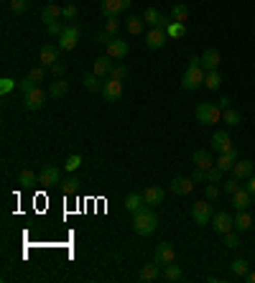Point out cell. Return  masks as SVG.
<instances>
[{
  "label": "cell",
  "instance_id": "cell-39",
  "mask_svg": "<svg viewBox=\"0 0 255 283\" xmlns=\"http://www.w3.org/2000/svg\"><path fill=\"white\" fill-rule=\"evenodd\" d=\"M232 273H235L237 278H245V275L250 273V268H247V260H242V258H240V260H235V263H232Z\"/></svg>",
  "mask_w": 255,
  "mask_h": 283
},
{
  "label": "cell",
  "instance_id": "cell-11",
  "mask_svg": "<svg viewBox=\"0 0 255 283\" xmlns=\"http://www.w3.org/2000/svg\"><path fill=\"white\" fill-rule=\"evenodd\" d=\"M143 21H146L151 29H166V26L171 23V16H163V13H158L156 8H146Z\"/></svg>",
  "mask_w": 255,
  "mask_h": 283
},
{
  "label": "cell",
  "instance_id": "cell-29",
  "mask_svg": "<svg viewBox=\"0 0 255 283\" xmlns=\"http://www.w3.org/2000/svg\"><path fill=\"white\" fill-rule=\"evenodd\" d=\"M250 227H252V217L247 214V209H237V217H235V230L247 232Z\"/></svg>",
  "mask_w": 255,
  "mask_h": 283
},
{
  "label": "cell",
  "instance_id": "cell-14",
  "mask_svg": "<svg viewBox=\"0 0 255 283\" xmlns=\"http://www.w3.org/2000/svg\"><path fill=\"white\" fill-rule=\"evenodd\" d=\"M128 51H130V46H128V41H123V39H112L110 44H107V56H112V59H125L128 56Z\"/></svg>",
  "mask_w": 255,
  "mask_h": 283
},
{
  "label": "cell",
  "instance_id": "cell-56",
  "mask_svg": "<svg viewBox=\"0 0 255 283\" xmlns=\"http://www.w3.org/2000/svg\"><path fill=\"white\" fill-rule=\"evenodd\" d=\"M245 189H247V191H250V194L255 196V176H250V179H247V184H245Z\"/></svg>",
  "mask_w": 255,
  "mask_h": 283
},
{
  "label": "cell",
  "instance_id": "cell-48",
  "mask_svg": "<svg viewBox=\"0 0 255 283\" xmlns=\"http://www.w3.org/2000/svg\"><path fill=\"white\" fill-rule=\"evenodd\" d=\"M222 237H224V247H230V250H235V247L240 245V237H237L232 230H230L227 235H222Z\"/></svg>",
  "mask_w": 255,
  "mask_h": 283
},
{
  "label": "cell",
  "instance_id": "cell-32",
  "mask_svg": "<svg viewBox=\"0 0 255 283\" xmlns=\"http://www.w3.org/2000/svg\"><path fill=\"white\" fill-rule=\"evenodd\" d=\"M222 123H224V125H230V128H235V125H240V123H242V115H240L237 110L227 107V110L222 112Z\"/></svg>",
  "mask_w": 255,
  "mask_h": 283
},
{
  "label": "cell",
  "instance_id": "cell-2",
  "mask_svg": "<svg viewBox=\"0 0 255 283\" xmlns=\"http://www.w3.org/2000/svg\"><path fill=\"white\" fill-rule=\"evenodd\" d=\"M158 227V217L153 212V207H143L133 214V230L140 235V237H148L153 235V230Z\"/></svg>",
  "mask_w": 255,
  "mask_h": 283
},
{
  "label": "cell",
  "instance_id": "cell-6",
  "mask_svg": "<svg viewBox=\"0 0 255 283\" xmlns=\"http://www.w3.org/2000/svg\"><path fill=\"white\" fill-rule=\"evenodd\" d=\"M191 219L202 227V224H209L212 222V204L204 199V202H196L194 207H191Z\"/></svg>",
  "mask_w": 255,
  "mask_h": 283
},
{
  "label": "cell",
  "instance_id": "cell-60",
  "mask_svg": "<svg viewBox=\"0 0 255 283\" xmlns=\"http://www.w3.org/2000/svg\"><path fill=\"white\" fill-rule=\"evenodd\" d=\"M49 3H56V0H49Z\"/></svg>",
  "mask_w": 255,
  "mask_h": 283
},
{
  "label": "cell",
  "instance_id": "cell-54",
  "mask_svg": "<svg viewBox=\"0 0 255 283\" xmlns=\"http://www.w3.org/2000/svg\"><path fill=\"white\" fill-rule=\"evenodd\" d=\"M191 181H194V184H202V181H207V171H204V168H194V174H191Z\"/></svg>",
  "mask_w": 255,
  "mask_h": 283
},
{
  "label": "cell",
  "instance_id": "cell-19",
  "mask_svg": "<svg viewBox=\"0 0 255 283\" xmlns=\"http://www.w3.org/2000/svg\"><path fill=\"white\" fill-rule=\"evenodd\" d=\"M92 72H95L97 77H110V72H112V56H107V54L97 56L95 64H92Z\"/></svg>",
  "mask_w": 255,
  "mask_h": 283
},
{
  "label": "cell",
  "instance_id": "cell-42",
  "mask_svg": "<svg viewBox=\"0 0 255 283\" xmlns=\"http://www.w3.org/2000/svg\"><path fill=\"white\" fill-rule=\"evenodd\" d=\"M222 174H224L222 168L212 166V168H207V181H209V184H219V181H222Z\"/></svg>",
  "mask_w": 255,
  "mask_h": 283
},
{
  "label": "cell",
  "instance_id": "cell-22",
  "mask_svg": "<svg viewBox=\"0 0 255 283\" xmlns=\"http://www.w3.org/2000/svg\"><path fill=\"white\" fill-rule=\"evenodd\" d=\"M235 163H237V151H232V153H219V158L214 161V166H217V168H222L224 174H227V171H232V168H235Z\"/></svg>",
  "mask_w": 255,
  "mask_h": 283
},
{
  "label": "cell",
  "instance_id": "cell-15",
  "mask_svg": "<svg viewBox=\"0 0 255 283\" xmlns=\"http://www.w3.org/2000/svg\"><path fill=\"white\" fill-rule=\"evenodd\" d=\"M176 196H186V194H191L194 191V181H191V176L189 179H184V176H176V179H171V186H168Z\"/></svg>",
  "mask_w": 255,
  "mask_h": 283
},
{
  "label": "cell",
  "instance_id": "cell-12",
  "mask_svg": "<svg viewBox=\"0 0 255 283\" xmlns=\"http://www.w3.org/2000/svg\"><path fill=\"white\" fill-rule=\"evenodd\" d=\"M23 105H26V110H41L44 105H46V92L44 90H31L29 95H23Z\"/></svg>",
  "mask_w": 255,
  "mask_h": 283
},
{
  "label": "cell",
  "instance_id": "cell-31",
  "mask_svg": "<svg viewBox=\"0 0 255 283\" xmlns=\"http://www.w3.org/2000/svg\"><path fill=\"white\" fill-rule=\"evenodd\" d=\"M171 21H179V23H186L189 21V8L184 3H176L171 8Z\"/></svg>",
  "mask_w": 255,
  "mask_h": 283
},
{
  "label": "cell",
  "instance_id": "cell-18",
  "mask_svg": "<svg viewBox=\"0 0 255 283\" xmlns=\"http://www.w3.org/2000/svg\"><path fill=\"white\" fill-rule=\"evenodd\" d=\"M202 69L204 72H217L219 69V51L217 49H207L202 54Z\"/></svg>",
  "mask_w": 255,
  "mask_h": 283
},
{
  "label": "cell",
  "instance_id": "cell-7",
  "mask_svg": "<svg viewBox=\"0 0 255 283\" xmlns=\"http://www.w3.org/2000/svg\"><path fill=\"white\" fill-rule=\"evenodd\" d=\"M166 41H168L166 29H151V31H148V36H146V46H148L151 51L163 49V46H166Z\"/></svg>",
  "mask_w": 255,
  "mask_h": 283
},
{
  "label": "cell",
  "instance_id": "cell-46",
  "mask_svg": "<svg viewBox=\"0 0 255 283\" xmlns=\"http://www.w3.org/2000/svg\"><path fill=\"white\" fill-rule=\"evenodd\" d=\"M112 39H115V36H112V34H110V31H105V29H102V31H97V34H95V44H105V46H107V44H110V41H112Z\"/></svg>",
  "mask_w": 255,
  "mask_h": 283
},
{
  "label": "cell",
  "instance_id": "cell-16",
  "mask_svg": "<svg viewBox=\"0 0 255 283\" xmlns=\"http://www.w3.org/2000/svg\"><path fill=\"white\" fill-rule=\"evenodd\" d=\"M59 46H51V44H44L41 46V51H39V62L44 64V67H51V64H56L59 62Z\"/></svg>",
  "mask_w": 255,
  "mask_h": 283
},
{
  "label": "cell",
  "instance_id": "cell-28",
  "mask_svg": "<svg viewBox=\"0 0 255 283\" xmlns=\"http://www.w3.org/2000/svg\"><path fill=\"white\" fill-rule=\"evenodd\" d=\"M143 207H148V204H146V199H143V194H135V191H133V194H128V196H125V209H128V212H133V214H135V212H138V209H143Z\"/></svg>",
  "mask_w": 255,
  "mask_h": 283
},
{
  "label": "cell",
  "instance_id": "cell-23",
  "mask_svg": "<svg viewBox=\"0 0 255 283\" xmlns=\"http://www.w3.org/2000/svg\"><path fill=\"white\" fill-rule=\"evenodd\" d=\"M252 171H255V163H252V161H237L235 168H232L235 179H240V181H242V179H250Z\"/></svg>",
  "mask_w": 255,
  "mask_h": 283
},
{
  "label": "cell",
  "instance_id": "cell-20",
  "mask_svg": "<svg viewBox=\"0 0 255 283\" xmlns=\"http://www.w3.org/2000/svg\"><path fill=\"white\" fill-rule=\"evenodd\" d=\"M156 260H158L161 265H168V263L176 260V252H174L171 242H158V247H156Z\"/></svg>",
  "mask_w": 255,
  "mask_h": 283
},
{
  "label": "cell",
  "instance_id": "cell-47",
  "mask_svg": "<svg viewBox=\"0 0 255 283\" xmlns=\"http://www.w3.org/2000/svg\"><path fill=\"white\" fill-rule=\"evenodd\" d=\"M18 90H21L23 95H29L31 90H36V82H34L31 77H26V79H18Z\"/></svg>",
  "mask_w": 255,
  "mask_h": 283
},
{
  "label": "cell",
  "instance_id": "cell-35",
  "mask_svg": "<svg viewBox=\"0 0 255 283\" xmlns=\"http://www.w3.org/2000/svg\"><path fill=\"white\" fill-rule=\"evenodd\" d=\"M219 84H222V74H219V72H207L204 87H207V90H219Z\"/></svg>",
  "mask_w": 255,
  "mask_h": 283
},
{
  "label": "cell",
  "instance_id": "cell-53",
  "mask_svg": "<svg viewBox=\"0 0 255 283\" xmlns=\"http://www.w3.org/2000/svg\"><path fill=\"white\" fill-rule=\"evenodd\" d=\"M217 196H219V189H217V184H209V186L204 189V199H207V202H214Z\"/></svg>",
  "mask_w": 255,
  "mask_h": 283
},
{
  "label": "cell",
  "instance_id": "cell-38",
  "mask_svg": "<svg viewBox=\"0 0 255 283\" xmlns=\"http://www.w3.org/2000/svg\"><path fill=\"white\" fill-rule=\"evenodd\" d=\"M62 189H64V194H77L79 191V179L77 176H67L62 181Z\"/></svg>",
  "mask_w": 255,
  "mask_h": 283
},
{
  "label": "cell",
  "instance_id": "cell-50",
  "mask_svg": "<svg viewBox=\"0 0 255 283\" xmlns=\"http://www.w3.org/2000/svg\"><path fill=\"white\" fill-rule=\"evenodd\" d=\"M118 29H120V21H118V16H112V18H107V21H105V31H110L112 36H118Z\"/></svg>",
  "mask_w": 255,
  "mask_h": 283
},
{
  "label": "cell",
  "instance_id": "cell-17",
  "mask_svg": "<svg viewBox=\"0 0 255 283\" xmlns=\"http://www.w3.org/2000/svg\"><path fill=\"white\" fill-rule=\"evenodd\" d=\"M158 268H161V263L153 258V263H146V265L140 268L138 280H140V283H153V280H158Z\"/></svg>",
  "mask_w": 255,
  "mask_h": 283
},
{
  "label": "cell",
  "instance_id": "cell-36",
  "mask_svg": "<svg viewBox=\"0 0 255 283\" xmlns=\"http://www.w3.org/2000/svg\"><path fill=\"white\" fill-rule=\"evenodd\" d=\"M36 181H39V176H36L31 168H23V171L18 174V184H21V186H34Z\"/></svg>",
  "mask_w": 255,
  "mask_h": 283
},
{
  "label": "cell",
  "instance_id": "cell-21",
  "mask_svg": "<svg viewBox=\"0 0 255 283\" xmlns=\"http://www.w3.org/2000/svg\"><path fill=\"white\" fill-rule=\"evenodd\" d=\"M191 161H194V166H196V168H204V171L214 166V161H212V156H209V151H202V148L191 153Z\"/></svg>",
  "mask_w": 255,
  "mask_h": 283
},
{
  "label": "cell",
  "instance_id": "cell-49",
  "mask_svg": "<svg viewBox=\"0 0 255 283\" xmlns=\"http://www.w3.org/2000/svg\"><path fill=\"white\" fill-rule=\"evenodd\" d=\"M77 13H79V11H77V6H74V3H67V6L62 8V16H64V18H69V21H74V18H77Z\"/></svg>",
  "mask_w": 255,
  "mask_h": 283
},
{
  "label": "cell",
  "instance_id": "cell-10",
  "mask_svg": "<svg viewBox=\"0 0 255 283\" xmlns=\"http://www.w3.org/2000/svg\"><path fill=\"white\" fill-rule=\"evenodd\" d=\"M212 227L217 235H227L235 227V217H230L227 212H217V214H212Z\"/></svg>",
  "mask_w": 255,
  "mask_h": 283
},
{
  "label": "cell",
  "instance_id": "cell-9",
  "mask_svg": "<svg viewBox=\"0 0 255 283\" xmlns=\"http://www.w3.org/2000/svg\"><path fill=\"white\" fill-rule=\"evenodd\" d=\"M212 148H214L217 153H232V151H237V148L232 146L227 130H217V133L212 135Z\"/></svg>",
  "mask_w": 255,
  "mask_h": 283
},
{
  "label": "cell",
  "instance_id": "cell-59",
  "mask_svg": "<svg viewBox=\"0 0 255 283\" xmlns=\"http://www.w3.org/2000/svg\"><path fill=\"white\" fill-rule=\"evenodd\" d=\"M67 3H74V0H67Z\"/></svg>",
  "mask_w": 255,
  "mask_h": 283
},
{
  "label": "cell",
  "instance_id": "cell-1",
  "mask_svg": "<svg viewBox=\"0 0 255 283\" xmlns=\"http://www.w3.org/2000/svg\"><path fill=\"white\" fill-rule=\"evenodd\" d=\"M204 77H207V72L202 69V56H191L189 59V67H186V72H184V77H181V87L184 90H199L202 84H204Z\"/></svg>",
  "mask_w": 255,
  "mask_h": 283
},
{
  "label": "cell",
  "instance_id": "cell-13",
  "mask_svg": "<svg viewBox=\"0 0 255 283\" xmlns=\"http://www.w3.org/2000/svg\"><path fill=\"white\" fill-rule=\"evenodd\" d=\"M59 181H62V171L56 166H44L39 171V184L41 186H56Z\"/></svg>",
  "mask_w": 255,
  "mask_h": 283
},
{
  "label": "cell",
  "instance_id": "cell-52",
  "mask_svg": "<svg viewBox=\"0 0 255 283\" xmlns=\"http://www.w3.org/2000/svg\"><path fill=\"white\" fill-rule=\"evenodd\" d=\"M29 77H31V79H34V82L39 84V82H44V77H46V69H44V67H34Z\"/></svg>",
  "mask_w": 255,
  "mask_h": 283
},
{
  "label": "cell",
  "instance_id": "cell-25",
  "mask_svg": "<svg viewBox=\"0 0 255 283\" xmlns=\"http://www.w3.org/2000/svg\"><path fill=\"white\" fill-rule=\"evenodd\" d=\"M250 202H252V194H250L245 186H240V191L232 194V207H235V209H247Z\"/></svg>",
  "mask_w": 255,
  "mask_h": 283
},
{
  "label": "cell",
  "instance_id": "cell-3",
  "mask_svg": "<svg viewBox=\"0 0 255 283\" xmlns=\"http://www.w3.org/2000/svg\"><path fill=\"white\" fill-rule=\"evenodd\" d=\"M196 120L202 123V125H217L219 120H222V110L217 107V105H212V102H202V105H196Z\"/></svg>",
  "mask_w": 255,
  "mask_h": 283
},
{
  "label": "cell",
  "instance_id": "cell-30",
  "mask_svg": "<svg viewBox=\"0 0 255 283\" xmlns=\"http://www.w3.org/2000/svg\"><path fill=\"white\" fill-rule=\"evenodd\" d=\"M166 34H168V39H184V36H186V23L171 21V23L166 26Z\"/></svg>",
  "mask_w": 255,
  "mask_h": 283
},
{
  "label": "cell",
  "instance_id": "cell-26",
  "mask_svg": "<svg viewBox=\"0 0 255 283\" xmlns=\"http://www.w3.org/2000/svg\"><path fill=\"white\" fill-rule=\"evenodd\" d=\"M59 18H64V16H62V8H59L56 3H49V6H44V11H41V21H46V23H54V21H59Z\"/></svg>",
  "mask_w": 255,
  "mask_h": 283
},
{
  "label": "cell",
  "instance_id": "cell-24",
  "mask_svg": "<svg viewBox=\"0 0 255 283\" xmlns=\"http://www.w3.org/2000/svg\"><path fill=\"white\" fill-rule=\"evenodd\" d=\"M143 199H146L148 207H158V204L163 202V189H161V186H148V189L143 191Z\"/></svg>",
  "mask_w": 255,
  "mask_h": 283
},
{
  "label": "cell",
  "instance_id": "cell-44",
  "mask_svg": "<svg viewBox=\"0 0 255 283\" xmlns=\"http://www.w3.org/2000/svg\"><path fill=\"white\" fill-rule=\"evenodd\" d=\"M110 77H112V79H118V82H123V79H128V67H123V64H118V67H112V72H110Z\"/></svg>",
  "mask_w": 255,
  "mask_h": 283
},
{
  "label": "cell",
  "instance_id": "cell-37",
  "mask_svg": "<svg viewBox=\"0 0 255 283\" xmlns=\"http://www.w3.org/2000/svg\"><path fill=\"white\" fill-rule=\"evenodd\" d=\"M163 278H166V280H179V278H181V265H176V263L163 265Z\"/></svg>",
  "mask_w": 255,
  "mask_h": 283
},
{
  "label": "cell",
  "instance_id": "cell-58",
  "mask_svg": "<svg viewBox=\"0 0 255 283\" xmlns=\"http://www.w3.org/2000/svg\"><path fill=\"white\" fill-rule=\"evenodd\" d=\"M245 278H247V280H250V283H255V270H250V273H247V275H245Z\"/></svg>",
  "mask_w": 255,
  "mask_h": 283
},
{
  "label": "cell",
  "instance_id": "cell-4",
  "mask_svg": "<svg viewBox=\"0 0 255 283\" xmlns=\"http://www.w3.org/2000/svg\"><path fill=\"white\" fill-rule=\"evenodd\" d=\"M77 44H79V29H77V26H67L64 34L56 39V46H59L62 51H74Z\"/></svg>",
  "mask_w": 255,
  "mask_h": 283
},
{
  "label": "cell",
  "instance_id": "cell-51",
  "mask_svg": "<svg viewBox=\"0 0 255 283\" xmlns=\"http://www.w3.org/2000/svg\"><path fill=\"white\" fill-rule=\"evenodd\" d=\"M64 29H67V26H62L59 21H54V23H46V31H49V36H62V34H64Z\"/></svg>",
  "mask_w": 255,
  "mask_h": 283
},
{
  "label": "cell",
  "instance_id": "cell-5",
  "mask_svg": "<svg viewBox=\"0 0 255 283\" xmlns=\"http://www.w3.org/2000/svg\"><path fill=\"white\" fill-rule=\"evenodd\" d=\"M130 3H133V0H102L100 11H102L105 18H112V16H120L123 11H128Z\"/></svg>",
  "mask_w": 255,
  "mask_h": 283
},
{
  "label": "cell",
  "instance_id": "cell-41",
  "mask_svg": "<svg viewBox=\"0 0 255 283\" xmlns=\"http://www.w3.org/2000/svg\"><path fill=\"white\" fill-rule=\"evenodd\" d=\"M13 87H18V82H16V79H11V77H3V79H0V95L13 92Z\"/></svg>",
  "mask_w": 255,
  "mask_h": 283
},
{
  "label": "cell",
  "instance_id": "cell-43",
  "mask_svg": "<svg viewBox=\"0 0 255 283\" xmlns=\"http://www.w3.org/2000/svg\"><path fill=\"white\" fill-rule=\"evenodd\" d=\"M222 191L230 194V196L237 194V191H240V179H230V181H224V184H222Z\"/></svg>",
  "mask_w": 255,
  "mask_h": 283
},
{
  "label": "cell",
  "instance_id": "cell-8",
  "mask_svg": "<svg viewBox=\"0 0 255 283\" xmlns=\"http://www.w3.org/2000/svg\"><path fill=\"white\" fill-rule=\"evenodd\" d=\"M102 97L107 100V102H118L120 97H123V82H118V79H107V82H102Z\"/></svg>",
  "mask_w": 255,
  "mask_h": 283
},
{
  "label": "cell",
  "instance_id": "cell-27",
  "mask_svg": "<svg viewBox=\"0 0 255 283\" xmlns=\"http://www.w3.org/2000/svg\"><path fill=\"white\" fill-rule=\"evenodd\" d=\"M67 92H69V82H67L64 77H59V79L51 82V87H49V95H51L54 100H62Z\"/></svg>",
  "mask_w": 255,
  "mask_h": 283
},
{
  "label": "cell",
  "instance_id": "cell-45",
  "mask_svg": "<svg viewBox=\"0 0 255 283\" xmlns=\"http://www.w3.org/2000/svg\"><path fill=\"white\" fill-rule=\"evenodd\" d=\"M11 11L18 13V16L26 13V11H29V0H11Z\"/></svg>",
  "mask_w": 255,
  "mask_h": 283
},
{
  "label": "cell",
  "instance_id": "cell-34",
  "mask_svg": "<svg viewBox=\"0 0 255 283\" xmlns=\"http://www.w3.org/2000/svg\"><path fill=\"white\" fill-rule=\"evenodd\" d=\"M82 84L87 87V90H92V92H97V90H102V82H100V77L92 72V74H84L82 77Z\"/></svg>",
  "mask_w": 255,
  "mask_h": 283
},
{
  "label": "cell",
  "instance_id": "cell-40",
  "mask_svg": "<svg viewBox=\"0 0 255 283\" xmlns=\"http://www.w3.org/2000/svg\"><path fill=\"white\" fill-rule=\"evenodd\" d=\"M79 166H82V156H79V153H72V156L64 161V168H67V171H77Z\"/></svg>",
  "mask_w": 255,
  "mask_h": 283
},
{
  "label": "cell",
  "instance_id": "cell-57",
  "mask_svg": "<svg viewBox=\"0 0 255 283\" xmlns=\"http://www.w3.org/2000/svg\"><path fill=\"white\" fill-rule=\"evenodd\" d=\"M230 102H232V100H230V97H219V110H222V112H224V110H227V107H230Z\"/></svg>",
  "mask_w": 255,
  "mask_h": 283
},
{
  "label": "cell",
  "instance_id": "cell-33",
  "mask_svg": "<svg viewBox=\"0 0 255 283\" xmlns=\"http://www.w3.org/2000/svg\"><path fill=\"white\" fill-rule=\"evenodd\" d=\"M125 26H128V31H130L133 36H138V34L143 31V26H146V21H143V16H130Z\"/></svg>",
  "mask_w": 255,
  "mask_h": 283
},
{
  "label": "cell",
  "instance_id": "cell-55",
  "mask_svg": "<svg viewBox=\"0 0 255 283\" xmlns=\"http://www.w3.org/2000/svg\"><path fill=\"white\" fill-rule=\"evenodd\" d=\"M49 69H51V74H54L56 79H59V77H64V64H62V62H56V64H51Z\"/></svg>",
  "mask_w": 255,
  "mask_h": 283
}]
</instances>
